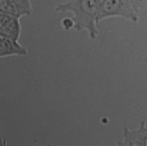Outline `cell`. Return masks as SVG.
I'll return each mask as SVG.
<instances>
[{"label": "cell", "mask_w": 147, "mask_h": 146, "mask_svg": "<svg viewBox=\"0 0 147 146\" xmlns=\"http://www.w3.org/2000/svg\"><path fill=\"white\" fill-rule=\"evenodd\" d=\"M99 10V0H69L58 4L55 8L57 12H71L74 29L87 30L91 39H95L99 33L96 27Z\"/></svg>", "instance_id": "obj_1"}, {"label": "cell", "mask_w": 147, "mask_h": 146, "mask_svg": "<svg viewBox=\"0 0 147 146\" xmlns=\"http://www.w3.org/2000/svg\"><path fill=\"white\" fill-rule=\"evenodd\" d=\"M99 5L98 23L110 17H121L133 22L138 21L139 13L130 0H99Z\"/></svg>", "instance_id": "obj_2"}, {"label": "cell", "mask_w": 147, "mask_h": 146, "mask_svg": "<svg viewBox=\"0 0 147 146\" xmlns=\"http://www.w3.org/2000/svg\"><path fill=\"white\" fill-rule=\"evenodd\" d=\"M121 146H147V127L142 121L139 128L130 130L125 127L123 130V139L118 142Z\"/></svg>", "instance_id": "obj_3"}, {"label": "cell", "mask_w": 147, "mask_h": 146, "mask_svg": "<svg viewBox=\"0 0 147 146\" xmlns=\"http://www.w3.org/2000/svg\"><path fill=\"white\" fill-rule=\"evenodd\" d=\"M18 17L0 13L1 36L18 40L21 34V25Z\"/></svg>", "instance_id": "obj_4"}, {"label": "cell", "mask_w": 147, "mask_h": 146, "mask_svg": "<svg viewBox=\"0 0 147 146\" xmlns=\"http://www.w3.org/2000/svg\"><path fill=\"white\" fill-rule=\"evenodd\" d=\"M27 54V49L18 42V40L1 36V57L12 55L26 56Z\"/></svg>", "instance_id": "obj_5"}, {"label": "cell", "mask_w": 147, "mask_h": 146, "mask_svg": "<svg viewBox=\"0 0 147 146\" xmlns=\"http://www.w3.org/2000/svg\"><path fill=\"white\" fill-rule=\"evenodd\" d=\"M13 6L17 15L31 16L33 13L32 5L30 0H9Z\"/></svg>", "instance_id": "obj_6"}, {"label": "cell", "mask_w": 147, "mask_h": 146, "mask_svg": "<svg viewBox=\"0 0 147 146\" xmlns=\"http://www.w3.org/2000/svg\"><path fill=\"white\" fill-rule=\"evenodd\" d=\"M62 25L65 29H71L74 28V22L72 18H65L62 21Z\"/></svg>", "instance_id": "obj_7"}, {"label": "cell", "mask_w": 147, "mask_h": 146, "mask_svg": "<svg viewBox=\"0 0 147 146\" xmlns=\"http://www.w3.org/2000/svg\"><path fill=\"white\" fill-rule=\"evenodd\" d=\"M145 1L146 0H130L134 8L138 13H140L143 7Z\"/></svg>", "instance_id": "obj_8"}]
</instances>
